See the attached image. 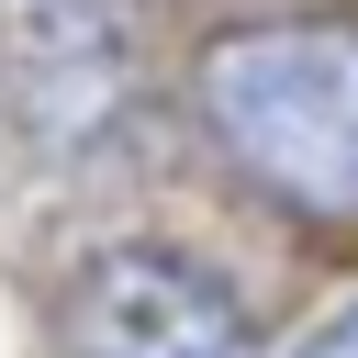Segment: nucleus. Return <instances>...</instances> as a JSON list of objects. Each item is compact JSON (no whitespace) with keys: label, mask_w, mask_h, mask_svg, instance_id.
<instances>
[{"label":"nucleus","mask_w":358,"mask_h":358,"mask_svg":"<svg viewBox=\"0 0 358 358\" xmlns=\"http://www.w3.org/2000/svg\"><path fill=\"white\" fill-rule=\"evenodd\" d=\"M291 358H358V302H347V313H324V324H313Z\"/></svg>","instance_id":"obj_4"},{"label":"nucleus","mask_w":358,"mask_h":358,"mask_svg":"<svg viewBox=\"0 0 358 358\" xmlns=\"http://www.w3.org/2000/svg\"><path fill=\"white\" fill-rule=\"evenodd\" d=\"M56 358H268V347L201 257L101 246L56 302Z\"/></svg>","instance_id":"obj_3"},{"label":"nucleus","mask_w":358,"mask_h":358,"mask_svg":"<svg viewBox=\"0 0 358 358\" xmlns=\"http://www.w3.org/2000/svg\"><path fill=\"white\" fill-rule=\"evenodd\" d=\"M134 112L123 0H0V134L34 157H101Z\"/></svg>","instance_id":"obj_2"},{"label":"nucleus","mask_w":358,"mask_h":358,"mask_svg":"<svg viewBox=\"0 0 358 358\" xmlns=\"http://www.w3.org/2000/svg\"><path fill=\"white\" fill-rule=\"evenodd\" d=\"M201 123L213 145L291 213L358 224V22L280 11L201 45Z\"/></svg>","instance_id":"obj_1"}]
</instances>
